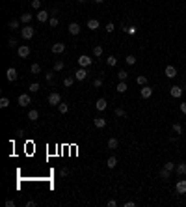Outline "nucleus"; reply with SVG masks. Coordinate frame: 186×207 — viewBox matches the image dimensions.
Returning a JSON list of instances; mask_svg holds the SVG:
<instances>
[{
	"instance_id": "obj_42",
	"label": "nucleus",
	"mask_w": 186,
	"mask_h": 207,
	"mask_svg": "<svg viewBox=\"0 0 186 207\" xmlns=\"http://www.w3.org/2000/svg\"><path fill=\"white\" fill-rule=\"evenodd\" d=\"M164 168H166V170H170V172H173V170H175V162H171V161H170V162H166V164H164Z\"/></svg>"
},
{
	"instance_id": "obj_52",
	"label": "nucleus",
	"mask_w": 186,
	"mask_h": 207,
	"mask_svg": "<svg viewBox=\"0 0 186 207\" xmlns=\"http://www.w3.org/2000/svg\"><path fill=\"white\" fill-rule=\"evenodd\" d=\"M26 207H35V202H34V200H30V202H26Z\"/></svg>"
},
{
	"instance_id": "obj_31",
	"label": "nucleus",
	"mask_w": 186,
	"mask_h": 207,
	"mask_svg": "<svg viewBox=\"0 0 186 207\" xmlns=\"http://www.w3.org/2000/svg\"><path fill=\"white\" fill-rule=\"evenodd\" d=\"M30 71H32L34 75H39V73H41V65H39V64H32V67H30Z\"/></svg>"
},
{
	"instance_id": "obj_44",
	"label": "nucleus",
	"mask_w": 186,
	"mask_h": 207,
	"mask_svg": "<svg viewBox=\"0 0 186 207\" xmlns=\"http://www.w3.org/2000/svg\"><path fill=\"white\" fill-rule=\"evenodd\" d=\"M45 77H47V80H48V82L52 84V80H54V73H52V71H48V73H47Z\"/></svg>"
},
{
	"instance_id": "obj_29",
	"label": "nucleus",
	"mask_w": 186,
	"mask_h": 207,
	"mask_svg": "<svg viewBox=\"0 0 186 207\" xmlns=\"http://www.w3.org/2000/svg\"><path fill=\"white\" fill-rule=\"evenodd\" d=\"M102 52H104V50H102L101 45H95V47H93V56H102Z\"/></svg>"
},
{
	"instance_id": "obj_39",
	"label": "nucleus",
	"mask_w": 186,
	"mask_h": 207,
	"mask_svg": "<svg viewBox=\"0 0 186 207\" xmlns=\"http://www.w3.org/2000/svg\"><path fill=\"white\" fill-rule=\"evenodd\" d=\"M9 106V99L7 97H2L0 99V108H7Z\"/></svg>"
},
{
	"instance_id": "obj_23",
	"label": "nucleus",
	"mask_w": 186,
	"mask_h": 207,
	"mask_svg": "<svg viewBox=\"0 0 186 207\" xmlns=\"http://www.w3.org/2000/svg\"><path fill=\"white\" fill-rule=\"evenodd\" d=\"M32 17H34V15H30V13L26 11V13H22V15H20L19 19H20V22H24V24H28V22L32 21Z\"/></svg>"
},
{
	"instance_id": "obj_5",
	"label": "nucleus",
	"mask_w": 186,
	"mask_h": 207,
	"mask_svg": "<svg viewBox=\"0 0 186 207\" xmlns=\"http://www.w3.org/2000/svg\"><path fill=\"white\" fill-rule=\"evenodd\" d=\"M91 62H93V60H91L88 54L78 56V65H80V67H89V65H91Z\"/></svg>"
},
{
	"instance_id": "obj_8",
	"label": "nucleus",
	"mask_w": 186,
	"mask_h": 207,
	"mask_svg": "<svg viewBox=\"0 0 186 207\" xmlns=\"http://www.w3.org/2000/svg\"><path fill=\"white\" fill-rule=\"evenodd\" d=\"M88 75H89V73H88V67H80V69L75 73V78H76V80H86Z\"/></svg>"
},
{
	"instance_id": "obj_1",
	"label": "nucleus",
	"mask_w": 186,
	"mask_h": 207,
	"mask_svg": "<svg viewBox=\"0 0 186 207\" xmlns=\"http://www.w3.org/2000/svg\"><path fill=\"white\" fill-rule=\"evenodd\" d=\"M48 105H52V106H58L60 103H61V95L58 93V92H52V93H48Z\"/></svg>"
},
{
	"instance_id": "obj_28",
	"label": "nucleus",
	"mask_w": 186,
	"mask_h": 207,
	"mask_svg": "<svg viewBox=\"0 0 186 207\" xmlns=\"http://www.w3.org/2000/svg\"><path fill=\"white\" fill-rule=\"evenodd\" d=\"M125 32H127L129 35H136V32H138V28H136V26H125Z\"/></svg>"
},
{
	"instance_id": "obj_18",
	"label": "nucleus",
	"mask_w": 186,
	"mask_h": 207,
	"mask_svg": "<svg viewBox=\"0 0 186 207\" xmlns=\"http://www.w3.org/2000/svg\"><path fill=\"white\" fill-rule=\"evenodd\" d=\"M116 90H117L119 93H125V92L129 90V86H127V82H125V80H119V84L116 86Z\"/></svg>"
},
{
	"instance_id": "obj_37",
	"label": "nucleus",
	"mask_w": 186,
	"mask_h": 207,
	"mask_svg": "<svg viewBox=\"0 0 186 207\" xmlns=\"http://www.w3.org/2000/svg\"><path fill=\"white\" fill-rule=\"evenodd\" d=\"M58 110H60V114H65V112L69 110V106H67V103H60V105H58Z\"/></svg>"
},
{
	"instance_id": "obj_34",
	"label": "nucleus",
	"mask_w": 186,
	"mask_h": 207,
	"mask_svg": "<svg viewBox=\"0 0 186 207\" xmlns=\"http://www.w3.org/2000/svg\"><path fill=\"white\" fill-rule=\"evenodd\" d=\"M65 67V64L61 62V60H58V62H54V71H61Z\"/></svg>"
},
{
	"instance_id": "obj_7",
	"label": "nucleus",
	"mask_w": 186,
	"mask_h": 207,
	"mask_svg": "<svg viewBox=\"0 0 186 207\" xmlns=\"http://www.w3.org/2000/svg\"><path fill=\"white\" fill-rule=\"evenodd\" d=\"M17 54H19L20 58H28V56H30V47H28V45H19Z\"/></svg>"
},
{
	"instance_id": "obj_33",
	"label": "nucleus",
	"mask_w": 186,
	"mask_h": 207,
	"mask_svg": "<svg viewBox=\"0 0 186 207\" xmlns=\"http://www.w3.org/2000/svg\"><path fill=\"white\" fill-rule=\"evenodd\" d=\"M106 64H108L110 67H114V65L117 64V58H116V56H108V58H106Z\"/></svg>"
},
{
	"instance_id": "obj_26",
	"label": "nucleus",
	"mask_w": 186,
	"mask_h": 207,
	"mask_svg": "<svg viewBox=\"0 0 186 207\" xmlns=\"http://www.w3.org/2000/svg\"><path fill=\"white\" fill-rule=\"evenodd\" d=\"M48 24H50V26H52V28H56V26H58V24H60V19H58V17H56V15H52V17H50V19H48Z\"/></svg>"
},
{
	"instance_id": "obj_19",
	"label": "nucleus",
	"mask_w": 186,
	"mask_h": 207,
	"mask_svg": "<svg viewBox=\"0 0 186 207\" xmlns=\"http://www.w3.org/2000/svg\"><path fill=\"white\" fill-rule=\"evenodd\" d=\"M93 125H95L97 129H102V127L106 125V120H104V118H95V120H93Z\"/></svg>"
},
{
	"instance_id": "obj_30",
	"label": "nucleus",
	"mask_w": 186,
	"mask_h": 207,
	"mask_svg": "<svg viewBox=\"0 0 186 207\" xmlns=\"http://www.w3.org/2000/svg\"><path fill=\"white\" fill-rule=\"evenodd\" d=\"M125 62H127V65H134V64H136V56H134V54H129V56L125 58Z\"/></svg>"
},
{
	"instance_id": "obj_11",
	"label": "nucleus",
	"mask_w": 186,
	"mask_h": 207,
	"mask_svg": "<svg viewBox=\"0 0 186 207\" xmlns=\"http://www.w3.org/2000/svg\"><path fill=\"white\" fill-rule=\"evenodd\" d=\"M164 75H166L168 78H175V77H177V67H175V65H168L166 71H164Z\"/></svg>"
},
{
	"instance_id": "obj_21",
	"label": "nucleus",
	"mask_w": 186,
	"mask_h": 207,
	"mask_svg": "<svg viewBox=\"0 0 186 207\" xmlns=\"http://www.w3.org/2000/svg\"><path fill=\"white\" fill-rule=\"evenodd\" d=\"M28 120H30V121H37V120H39V112L32 108V110L28 112Z\"/></svg>"
},
{
	"instance_id": "obj_20",
	"label": "nucleus",
	"mask_w": 186,
	"mask_h": 207,
	"mask_svg": "<svg viewBox=\"0 0 186 207\" xmlns=\"http://www.w3.org/2000/svg\"><path fill=\"white\" fill-rule=\"evenodd\" d=\"M99 26H101V24H99L97 19H89V21H88V28H89V30H97Z\"/></svg>"
},
{
	"instance_id": "obj_38",
	"label": "nucleus",
	"mask_w": 186,
	"mask_h": 207,
	"mask_svg": "<svg viewBox=\"0 0 186 207\" xmlns=\"http://www.w3.org/2000/svg\"><path fill=\"white\" fill-rule=\"evenodd\" d=\"M39 88H41V86H39V84H37V82H32V84H30V88H28V90H30V92H32V93H35V92H39Z\"/></svg>"
},
{
	"instance_id": "obj_35",
	"label": "nucleus",
	"mask_w": 186,
	"mask_h": 207,
	"mask_svg": "<svg viewBox=\"0 0 186 207\" xmlns=\"http://www.w3.org/2000/svg\"><path fill=\"white\" fill-rule=\"evenodd\" d=\"M117 78H119V80H127V78H129V73H127L125 69H121V71L117 73Z\"/></svg>"
},
{
	"instance_id": "obj_43",
	"label": "nucleus",
	"mask_w": 186,
	"mask_h": 207,
	"mask_svg": "<svg viewBox=\"0 0 186 207\" xmlns=\"http://www.w3.org/2000/svg\"><path fill=\"white\" fill-rule=\"evenodd\" d=\"M114 28H116V26H114V22H108V24H106V28H104V30H106V32H108V34H110V32H114Z\"/></svg>"
},
{
	"instance_id": "obj_6",
	"label": "nucleus",
	"mask_w": 186,
	"mask_h": 207,
	"mask_svg": "<svg viewBox=\"0 0 186 207\" xmlns=\"http://www.w3.org/2000/svg\"><path fill=\"white\" fill-rule=\"evenodd\" d=\"M175 192L177 194H186V179H179L175 183Z\"/></svg>"
},
{
	"instance_id": "obj_13",
	"label": "nucleus",
	"mask_w": 186,
	"mask_h": 207,
	"mask_svg": "<svg viewBox=\"0 0 186 207\" xmlns=\"http://www.w3.org/2000/svg\"><path fill=\"white\" fill-rule=\"evenodd\" d=\"M69 34L71 35H78L80 34V24L78 22H71L69 24Z\"/></svg>"
},
{
	"instance_id": "obj_10",
	"label": "nucleus",
	"mask_w": 186,
	"mask_h": 207,
	"mask_svg": "<svg viewBox=\"0 0 186 207\" xmlns=\"http://www.w3.org/2000/svg\"><path fill=\"white\" fill-rule=\"evenodd\" d=\"M170 95L175 97V99L183 97V88H181V86H171V88H170Z\"/></svg>"
},
{
	"instance_id": "obj_41",
	"label": "nucleus",
	"mask_w": 186,
	"mask_h": 207,
	"mask_svg": "<svg viewBox=\"0 0 186 207\" xmlns=\"http://www.w3.org/2000/svg\"><path fill=\"white\" fill-rule=\"evenodd\" d=\"M114 114H116L117 118H125V116H127V112H125L123 108H116V112H114Z\"/></svg>"
},
{
	"instance_id": "obj_54",
	"label": "nucleus",
	"mask_w": 186,
	"mask_h": 207,
	"mask_svg": "<svg viewBox=\"0 0 186 207\" xmlns=\"http://www.w3.org/2000/svg\"><path fill=\"white\" fill-rule=\"evenodd\" d=\"M78 2H86V0H78Z\"/></svg>"
},
{
	"instance_id": "obj_45",
	"label": "nucleus",
	"mask_w": 186,
	"mask_h": 207,
	"mask_svg": "<svg viewBox=\"0 0 186 207\" xmlns=\"http://www.w3.org/2000/svg\"><path fill=\"white\" fill-rule=\"evenodd\" d=\"M93 86H95V88H101V86H102V78H95V80H93Z\"/></svg>"
},
{
	"instance_id": "obj_22",
	"label": "nucleus",
	"mask_w": 186,
	"mask_h": 207,
	"mask_svg": "<svg viewBox=\"0 0 186 207\" xmlns=\"http://www.w3.org/2000/svg\"><path fill=\"white\" fill-rule=\"evenodd\" d=\"M158 176H160V179H162V181H168V179H170V176H171V172H170V170H166V168H162Z\"/></svg>"
},
{
	"instance_id": "obj_50",
	"label": "nucleus",
	"mask_w": 186,
	"mask_h": 207,
	"mask_svg": "<svg viewBox=\"0 0 186 207\" xmlns=\"http://www.w3.org/2000/svg\"><path fill=\"white\" fill-rule=\"evenodd\" d=\"M125 207H136V202H125Z\"/></svg>"
},
{
	"instance_id": "obj_3",
	"label": "nucleus",
	"mask_w": 186,
	"mask_h": 207,
	"mask_svg": "<svg viewBox=\"0 0 186 207\" xmlns=\"http://www.w3.org/2000/svg\"><path fill=\"white\" fill-rule=\"evenodd\" d=\"M17 101H19V106H22V108H26V106H28V105L32 103V97H30L28 93H20Z\"/></svg>"
},
{
	"instance_id": "obj_24",
	"label": "nucleus",
	"mask_w": 186,
	"mask_h": 207,
	"mask_svg": "<svg viewBox=\"0 0 186 207\" xmlns=\"http://www.w3.org/2000/svg\"><path fill=\"white\" fill-rule=\"evenodd\" d=\"M117 146H119L117 138H110L108 140V149H117Z\"/></svg>"
},
{
	"instance_id": "obj_2",
	"label": "nucleus",
	"mask_w": 186,
	"mask_h": 207,
	"mask_svg": "<svg viewBox=\"0 0 186 207\" xmlns=\"http://www.w3.org/2000/svg\"><path fill=\"white\" fill-rule=\"evenodd\" d=\"M34 32H35V28H32V26H24V28H20V35H22V39H32L34 37Z\"/></svg>"
},
{
	"instance_id": "obj_25",
	"label": "nucleus",
	"mask_w": 186,
	"mask_h": 207,
	"mask_svg": "<svg viewBox=\"0 0 186 207\" xmlns=\"http://www.w3.org/2000/svg\"><path fill=\"white\" fill-rule=\"evenodd\" d=\"M106 166H108V168H116V166H117V159H116V157H108Z\"/></svg>"
},
{
	"instance_id": "obj_17",
	"label": "nucleus",
	"mask_w": 186,
	"mask_h": 207,
	"mask_svg": "<svg viewBox=\"0 0 186 207\" xmlns=\"http://www.w3.org/2000/svg\"><path fill=\"white\" fill-rule=\"evenodd\" d=\"M7 26H9L11 30H19V26H20V19H11V21L7 22Z\"/></svg>"
},
{
	"instance_id": "obj_40",
	"label": "nucleus",
	"mask_w": 186,
	"mask_h": 207,
	"mask_svg": "<svg viewBox=\"0 0 186 207\" xmlns=\"http://www.w3.org/2000/svg\"><path fill=\"white\" fill-rule=\"evenodd\" d=\"M30 6H32L34 9H37V11H39V9H41V0H32V2H30Z\"/></svg>"
},
{
	"instance_id": "obj_36",
	"label": "nucleus",
	"mask_w": 186,
	"mask_h": 207,
	"mask_svg": "<svg viewBox=\"0 0 186 207\" xmlns=\"http://www.w3.org/2000/svg\"><path fill=\"white\" fill-rule=\"evenodd\" d=\"M75 80H76V78L67 77V78H63V86H67V88H69V86H73V84H75Z\"/></svg>"
},
{
	"instance_id": "obj_16",
	"label": "nucleus",
	"mask_w": 186,
	"mask_h": 207,
	"mask_svg": "<svg viewBox=\"0 0 186 207\" xmlns=\"http://www.w3.org/2000/svg\"><path fill=\"white\" fill-rule=\"evenodd\" d=\"M175 172H177V176H186V164L184 162H179L175 166Z\"/></svg>"
},
{
	"instance_id": "obj_51",
	"label": "nucleus",
	"mask_w": 186,
	"mask_h": 207,
	"mask_svg": "<svg viewBox=\"0 0 186 207\" xmlns=\"http://www.w3.org/2000/svg\"><path fill=\"white\" fill-rule=\"evenodd\" d=\"M15 205V202H13V200H7V202H6V207H13Z\"/></svg>"
},
{
	"instance_id": "obj_14",
	"label": "nucleus",
	"mask_w": 186,
	"mask_h": 207,
	"mask_svg": "<svg viewBox=\"0 0 186 207\" xmlns=\"http://www.w3.org/2000/svg\"><path fill=\"white\" fill-rule=\"evenodd\" d=\"M50 50H52L54 54H61V52L65 50V45H63V43H56V45L50 47Z\"/></svg>"
},
{
	"instance_id": "obj_15",
	"label": "nucleus",
	"mask_w": 186,
	"mask_h": 207,
	"mask_svg": "<svg viewBox=\"0 0 186 207\" xmlns=\"http://www.w3.org/2000/svg\"><path fill=\"white\" fill-rule=\"evenodd\" d=\"M106 106H108V103H106V99H97V103H95V108H97L99 112H102V110H106Z\"/></svg>"
},
{
	"instance_id": "obj_12",
	"label": "nucleus",
	"mask_w": 186,
	"mask_h": 207,
	"mask_svg": "<svg viewBox=\"0 0 186 207\" xmlns=\"http://www.w3.org/2000/svg\"><path fill=\"white\" fill-rule=\"evenodd\" d=\"M140 95H142L143 99H149V97L153 95V88H151V86H142V90H140Z\"/></svg>"
},
{
	"instance_id": "obj_48",
	"label": "nucleus",
	"mask_w": 186,
	"mask_h": 207,
	"mask_svg": "<svg viewBox=\"0 0 186 207\" xmlns=\"http://www.w3.org/2000/svg\"><path fill=\"white\" fill-rule=\"evenodd\" d=\"M106 205H108V207H116V205H117V202H116V200H108V204H106Z\"/></svg>"
},
{
	"instance_id": "obj_32",
	"label": "nucleus",
	"mask_w": 186,
	"mask_h": 207,
	"mask_svg": "<svg viewBox=\"0 0 186 207\" xmlns=\"http://www.w3.org/2000/svg\"><path fill=\"white\" fill-rule=\"evenodd\" d=\"M173 133H175V134H183V125L175 121V123H173Z\"/></svg>"
},
{
	"instance_id": "obj_46",
	"label": "nucleus",
	"mask_w": 186,
	"mask_h": 207,
	"mask_svg": "<svg viewBox=\"0 0 186 207\" xmlns=\"http://www.w3.org/2000/svg\"><path fill=\"white\" fill-rule=\"evenodd\" d=\"M60 176H61V177H67V176H69V170H67V168H61V170H60Z\"/></svg>"
},
{
	"instance_id": "obj_53",
	"label": "nucleus",
	"mask_w": 186,
	"mask_h": 207,
	"mask_svg": "<svg viewBox=\"0 0 186 207\" xmlns=\"http://www.w3.org/2000/svg\"><path fill=\"white\" fill-rule=\"evenodd\" d=\"M95 2H97V4H102V2H104V0H95Z\"/></svg>"
},
{
	"instance_id": "obj_27",
	"label": "nucleus",
	"mask_w": 186,
	"mask_h": 207,
	"mask_svg": "<svg viewBox=\"0 0 186 207\" xmlns=\"http://www.w3.org/2000/svg\"><path fill=\"white\" fill-rule=\"evenodd\" d=\"M136 82H138L140 86H147V77H145V75H138Z\"/></svg>"
},
{
	"instance_id": "obj_47",
	"label": "nucleus",
	"mask_w": 186,
	"mask_h": 207,
	"mask_svg": "<svg viewBox=\"0 0 186 207\" xmlns=\"http://www.w3.org/2000/svg\"><path fill=\"white\" fill-rule=\"evenodd\" d=\"M7 45H9V47H17V39H15V37H11V39L7 41Z\"/></svg>"
},
{
	"instance_id": "obj_4",
	"label": "nucleus",
	"mask_w": 186,
	"mask_h": 207,
	"mask_svg": "<svg viewBox=\"0 0 186 207\" xmlns=\"http://www.w3.org/2000/svg\"><path fill=\"white\" fill-rule=\"evenodd\" d=\"M35 19H37L39 22H47V21L50 19V13H48L47 9H39V11L35 13Z\"/></svg>"
},
{
	"instance_id": "obj_9",
	"label": "nucleus",
	"mask_w": 186,
	"mask_h": 207,
	"mask_svg": "<svg viewBox=\"0 0 186 207\" xmlns=\"http://www.w3.org/2000/svg\"><path fill=\"white\" fill-rule=\"evenodd\" d=\"M6 78H7L9 82H15V80H17V69H15V67H7V71H6Z\"/></svg>"
},
{
	"instance_id": "obj_49",
	"label": "nucleus",
	"mask_w": 186,
	"mask_h": 207,
	"mask_svg": "<svg viewBox=\"0 0 186 207\" xmlns=\"http://www.w3.org/2000/svg\"><path fill=\"white\" fill-rule=\"evenodd\" d=\"M181 112H183V114H186V101H183V103H181Z\"/></svg>"
}]
</instances>
